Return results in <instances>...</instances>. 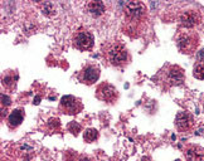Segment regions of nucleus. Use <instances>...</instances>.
Masks as SVG:
<instances>
[{
    "mask_svg": "<svg viewBox=\"0 0 204 161\" xmlns=\"http://www.w3.org/2000/svg\"><path fill=\"white\" fill-rule=\"evenodd\" d=\"M79 161H88V158H81Z\"/></svg>",
    "mask_w": 204,
    "mask_h": 161,
    "instance_id": "b1692460",
    "label": "nucleus"
},
{
    "mask_svg": "<svg viewBox=\"0 0 204 161\" xmlns=\"http://www.w3.org/2000/svg\"><path fill=\"white\" fill-rule=\"evenodd\" d=\"M176 45L181 53L191 54L196 50V48L199 45V37L193 30L180 32L176 37Z\"/></svg>",
    "mask_w": 204,
    "mask_h": 161,
    "instance_id": "f03ea898",
    "label": "nucleus"
},
{
    "mask_svg": "<svg viewBox=\"0 0 204 161\" xmlns=\"http://www.w3.org/2000/svg\"><path fill=\"white\" fill-rule=\"evenodd\" d=\"M10 103H12V100H10L7 95L3 93V95H2V105H3L4 107H7V106H9Z\"/></svg>",
    "mask_w": 204,
    "mask_h": 161,
    "instance_id": "aec40b11",
    "label": "nucleus"
},
{
    "mask_svg": "<svg viewBox=\"0 0 204 161\" xmlns=\"http://www.w3.org/2000/svg\"><path fill=\"white\" fill-rule=\"evenodd\" d=\"M105 55H106V59L109 60V63L115 67H122L129 60V52L125 48V45H122L120 43L111 44L106 49Z\"/></svg>",
    "mask_w": 204,
    "mask_h": 161,
    "instance_id": "7ed1b4c3",
    "label": "nucleus"
},
{
    "mask_svg": "<svg viewBox=\"0 0 204 161\" xmlns=\"http://www.w3.org/2000/svg\"><path fill=\"white\" fill-rule=\"evenodd\" d=\"M2 85L4 88L7 90H14L15 88V85H17V75L12 72H8L5 74H3V78H2Z\"/></svg>",
    "mask_w": 204,
    "mask_h": 161,
    "instance_id": "4468645a",
    "label": "nucleus"
},
{
    "mask_svg": "<svg viewBox=\"0 0 204 161\" xmlns=\"http://www.w3.org/2000/svg\"><path fill=\"white\" fill-rule=\"evenodd\" d=\"M39 101H40V97L38 96V97H35V100H34L33 103H34V105H39Z\"/></svg>",
    "mask_w": 204,
    "mask_h": 161,
    "instance_id": "4be33fe9",
    "label": "nucleus"
},
{
    "mask_svg": "<svg viewBox=\"0 0 204 161\" xmlns=\"http://www.w3.org/2000/svg\"><path fill=\"white\" fill-rule=\"evenodd\" d=\"M193 75L196 79H204V63H196V65L194 67Z\"/></svg>",
    "mask_w": 204,
    "mask_h": 161,
    "instance_id": "f3484780",
    "label": "nucleus"
},
{
    "mask_svg": "<svg viewBox=\"0 0 204 161\" xmlns=\"http://www.w3.org/2000/svg\"><path fill=\"white\" fill-rule=\"evenodd\" d=\"M97 138H98V131L94 130V128H87L84 131V133H83V140L86 142H88V143L94 142Z\"/></svg>",
    "mask_w": 204,
    "mask_h": 161,
    "instance_id": "dca6fc26",
    "label": "nucleus"
},
{
    "mask_svg": "<svg viewBox=\"0 0 204 161\" xmlns=\"http://www.w3.org/2000/svg\"><path fill=\"white\" fill-rule=\"evenodd\" d=\"M148 20V10L140 2H129L125 4L124 30L131 35L137 37L142 33Z\"/></svg>",
    "mask_w": 204,
    "mask_h": 161,
    "instance_id": "f257e3e1",
    "label": "nucleus"
},
{
    "mask_svg": "<svg viewBox=\"0 0 204 161\" xmlns=\"http://www.w3.org/2000/svg\"><path fill=\"white\" fill-rule=\"evenodd\" d=\"M96 96H97L98 100L104 101V102H107V103H115L119 100V92H117V90L115 88V86H112V85H110L107 82L101 83L97 87Z\"/></svg>",
    "mask_w": 204,
    "mask_h": 161,
    "instance_id": "39448f33",
    "label": "nucleus"
},
{
    "mask_svg": "<svg viewBox=\"0 0 204 161\" xmlns=\"http://www.w3.org/2000/svg\"><path fill=\"white\" fill-rule=\"evenodd\" d=\"M87 10L92 17H99L105 13V4L102 2H91L87 5Z\"/></svg>",
    "mask_w": 204,
    "mask_h": 161,
    "instance_id": "ddd939ff",
    "label": "nucleus"
},
{
    "mask_svg": "<svg viewBox=\"0 0 204 161\" xmlns=\"http://www.w3.org/2000/svg\"><path fill=\"white\" fill-rule=\"evenodd\" d=\"M23 120H24V111L23 110H14L8 117V126L10 128H15L23 122Z\"/></svg>",
    "mask_w": 204,
    "mask_h": 161,
    "instance_id": "f8f14e48",
    "label": "nucleus"
},
{
    "mask_svg": "<svg viewBox=\"0 0 204 161\" xmlns=\"http://www.w3.org/2000/svg\"><path fill=\"white\" fill-rule=\"evenodd\" d=\"M81 130H82V126L78 123V122H69L68 123V131L71 132V133H73L74 136H77L78 135V132H81Z\"/></svg>",
    "mask_w": 204,
    "mask_h": 161,
    "instance_id": "a211bd4d",
    "label": "nucleus"
},
{
    "mask_svg": "<svg viewBox=\"0 0 204 161\" xmlns=\"http://www.w3.org/2000/svg\"><path fill=\"white\" fill-rule=\"evenodd\" d=\"M39 7H40L42 13H43L44 15H47V17H52V15H54V14H56V7H54V4L49 3V2L40 3V4H39Z\"/></svg>",
    "mask_w": 204,
    "mask_h": 161,
    "instance_id": "2eb2a0df",
    "label": "nucleus"
},
{
    "mask_svg": "<svg viewBox=\"0 0 204 161\" xmlns=\"http://www.w3.org/2000/svg\"><path fill=\"white\" fill-rule=\"evenodd\" d=\"M99 77V68L93 64L86 65L78 74V79L82 83L86 85H93Z\"/></svg>",
    "mask_w": 204,
    "mask_h": 161,
    "instance_id": "6e6552de",
    "label": "nucleus"
},
{
    "mask_svg": "<svg viewBox=\"0 0 204 161\" xmlns=\"http://www.w3.org/2000/svg\"><path fill=\"white\" fill-rule=\"evenodd\" d=\"M201 14L198 12V10H188V12H184L180 17V24L186 28V29H191L194 28L195 25L200 24L201 23Z\"/></svg>",
    "mask_w": 204,
    "mask_h": 161,
    "instance_id": "1a4fd4ad",
    "label": "nucleus"
},
{
    "mask_svg": "<svg viewBox=\"0 0 204 161\" xmlns=\"http://www.w3.org/2000/svg\"><path fill=\"white\" fill-rule=\"evenodd\" d=\"M175 126H176V128L179 131H183V132L184 131H189L194 126V118L186 111L178 112V115L175 117Z\"/></svg>",
    "mask_w": 204,
    "mask_h": 161,
    "instance_id": "9d476101",
    "label": "nucleus"
},
{
    "mask_svg": "<svg viewBox=\"0 0 204 161\" xmlns=\"http://www.w3.org/2000/svg\"><path fill=\"white\" fill-rule=\"evenodd\" d=\"M186 161H204V148L198 145H190L185 148Z\"/></svg>",
    "mask_w": 204,
    "mask_h": 161,
    "instance_id": "9b49d317",
    "label": "nucleus"
},
{
    "mask_svg": "<svg viewBox=\"0 0 204 161\" xmlns=\"http://www.w3.org/2000/svg\"><path fill=\"white\" fill-rule=\"evenodd\" d=\"M141 161H150V158H149V157H142Z\"/></svg>",
    "mask_w": 204,
    "mask_h": 161,
    "instance_id": "5701e85b",
    "label": "nucleus"
},
{
    "mask_svg": "<svg viewBox=\"0 0 204 161\" xmlns=\"http://www.w3.org/2000/svg\"><path fill=\"white\" fill-rule=\"evenodd\" d=\"M175 161H180V160H175Z\"/></svg>",
    "mask_w": 204,
    "mask_h": 161,
    "instance_id": "393cba45",
    "label": "nucleus"
},
{
    "mask_svg": "<svg viewBox=\"0 0 204 161\" xmlns=\"http://www.w3.org/2000/svg\"><path fill=\"white\" fill-rule=\"evenodd\" d=\"M94 38L86 29H78L73 37V45L79 50H88L93 47Z\"/></svg>",
    "mask_w": 204,
    "mask_h": 161,
    "instance_id": "423d86ee",
    "label": "nucleus"
},
{
    "mask_svg": "<svg viewBox=\"0 0 204 161\" xmlns=\"http://www.w3.org/2000/svg\"><path fill=\"white\" fill-rule=\"evenodd\" d=\"M59 111L62 113H66V115H77L79 112H82L83 110V103L82 101L78 98V97H74V96H63L61 98V102H59Z\"/></svg>",
    "mask_w": 204,
    "mask_h": 161,
    "instance_id": "20e7f679",
    "label": "nucleus"
},
{
    "mask_svg": "<svg viewBox=\"0 0 204 161\" xmlns=\"http://www.w3.org/2000/svg\"><path fill=\"white\" fill-rule=\"evenodd\" d=\"M48 125L52 127V128H59V126H61V123H59V120L58 118H51L49 121H48Z\"/></svg>",
    "mask_w": 204,
    "mask_h": 161,
    "instance_id": "6ab92c4d",
    "label": "nucleus"
},
{
    "mask_svg": "<svg viewBox=\"0 0 204 161\" xmlns=\"http://www.w3.org/2000/svg\"><path fill=\"white\" fill-rule=\"evenodd\" d=\"M196 59H198V63H204V48L200 49L196 54Z\"/></svg>",
    "mask_w": 204,
    "mask_h": 161,
    "instance_id": "412c9836",
    "label": "nucleus"
},
{
    "mask_svg": "<svg viewBox=\"0 0 204 161\" xmlns=\"http://www.w3.org/2000/svg\"><path fill=\"white\" fill-rule=\"evenodd\" d=\"M165 80L169 86L181 85L184 82V70L179 65H170L165 70Z\"/></svg>",
    "mask_w": 204,
    "mask_h": 161,
    "instance_id": "0eeeda50",
    "label": "nucleus"
}]
</instances>
